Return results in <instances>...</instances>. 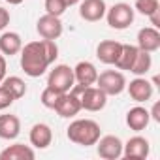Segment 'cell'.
<instances>
[{
	"mask_svg": "<svg viewBox=\"0 0 160 160\" xmlns=\"http://www.w3.org/2000/svg\"><path fill=\"white\" fill-rule=\"evenodd\" d=\"M21 68L28 77H40L57 60L58 47L55 40H38L21 47Z\"/></svg>",
	"mask_w": 160,
	"mask_h": 160,
	"instance_id": "cell-1",
	"label": "cell"
},
{
	"mask_svg": "<svg viewBox=\"0 0 160 160\" xmlns=\"http://www.w3.org/2000/svg\"><path fill=\"white\" fill-rule=\"evenodd\" d=\"M73 85H75L73 68H70L68 64L55 66L47 75V87H51V89H55L58 92H68V91H72Z\"/></svg>",
	"mask_w": 160,
	"mask_h": 160,
	"instance_id": "cell-6",
	"label": "cell"
},
{
	"mask_svg": "<svg viewBox=\"0 0 160 160\" xmlns=\"http://www.w3.org/2000/svg\"><path fill=\"white\" fill-rule=\"evenodd\" d=\"M158 13H160V10H156L154 13H151V15H149V19H151V23H152V27H154V28H160V17H158Z\"/></svg>",
	"mask_w": 160,
	"mask_h": 160,
	"instance_id": "cell-30",
	"label": "cell"
},
{
	"mask_svg": "<svg viewBox=\"0 0 160 160\" xmlns=\"http://www.w3.org/2000/svg\"><path fill=\"white\" fill-rule=\"evenodd\" d=\"M36 30L43 40H58L62 36V23L57 15H42L36 23Z\"/></svg>",
	"mask_w": 160,
	"mask_h": 160,
	"instance_id": "cell-8",
	"label": "cell"
},
{
	"mask_svg": "<svg viewBox=\"0 0 160 160\" xmlns=\"http://www.w3.org/2000/svg\"><path fill=\"white\" fill-rule=\"evenodd\" d=\"M13 102H15V98L12 96V92H10L6 87L0 85V111H2V109H8Z\"/></svg>",
	"mask_w": 160,
	"mask_h": 160,
	"instance_id": "cell-27",
	"label": "cell"
},
{
	"mask_svg": "<svg viewBox=\"0 0 160 160\" xmlns=\"http://www.w3.org/2000/svg\"><path fill=\"white\" fill-rule=\"evenodd\" d=\"M121 47H122L121 42L104 40V42H100L98 47H96V57H98V60L104 62V64H115V60H117V57H119V53H121Z\"/></svg>",
	"mask_w": 160,
	"mask_h": 160,
	"instance_id": "cell-15",
	"label": "cell"
},
{
	"mask_svg": "<svg viewBox=\"0 0 160 160\" xmlns=\"http://www.w3.org/2000/svg\"><path fill=\"white\" fill-rule=\"evenodd\" d=\"M66 136L72 143L75 145H83V147H91L94 145L100 136H102V130H100V124L92 119H75L68 130H66Z\"/></svg>",
	"mask_w": 160,
	"mask_h": 160,
	"instance_id": "cell-2",
	"label": "cell"
},
{
	"mask_svg": "<svg viewBox=\"0 0 160 160\" xmlns=\"http://www.w3.org/2000/svg\"><path fill=\"white\" fill-rule=\"evenodd\" d=\"M60 96H62V92H58V91H55L51 87H45L43 92H42V96H40V100H42V104L47 109H55L57 104H58V100H60Z\"/></svg>",
	"mask_w": 160,
	"mask_h": 160,
	"instance_id": "cell-24",
	"label": "cell"
},
{
	"mask_svg": "<svg viewBox=\"0 0 160 160\" xmlns=\"http://www.w3.org/2000/svg\"><path fill=\"white\" fill-rule=\"evenodd\" d=\"M23 40L17 32H4L0 36V53L4 57H13L21 51Z\"/></svg>",
	"mask_w": 160,
	"mask_h": 160,
	"instance_id": "cell-20",
	"label": "cell"
},
{
	"mask_svg": "<svg viewBox=\"0 0 160 160\" xmlns=\"http://www.w3.org/2000/svg\"><path fill=\"white\" fill-rule=\"evenodd\" d=\"M6 2L10 4V6H17V4H21L23 0H6Z\"/></svg>",
	"mask_w": 160,
	"mask_h": 160,
	"instance_id": "cell-33",
	"label": "cell"
},
{
	"mask_svg": "<svg viewBox=\"0 0 160 160\" xmlns=\"http://www.w3.org/2000/svg\"><path fill=\"white\" fill-rule=\"evenodd\" d=\"M94 85L98 89H102L108 96H117L126 89V77L119 70H106V72L98 73Z\"/></svg>",
	"mask_w": 160,
	"mask_h": 160,
	"instance_id": "cell-4",
	"label": "cell"
},
{
	"mask_svg": "<svg viewBox=\"0 0 160 160\" xmlns=\"http://www.w3.org/2000/svg\"><path fill=\"white\" fill-rule=\"evenodd\" d=\"M106 10H108V6L104 0H81V4H79V15L89 23H96V21L104 19Z\"/></svg>",
	"mask_w": 160,
	"mask_h": 160,
	"instance_id": "cell-11",
	"label": "cell"
},
{
	"mask_svg": "<svg viewBox=\"0 0 160 160\" xmlns=\"http://www.w3.org/2000/svg\"><path fill=\"white\" fill-rule=\"evenodd\" d=\"M156 10H160V4H158V0H136V4H134V12L141 13V15H151L154 13Z\"/></svg>",
	"mask_w": 160,
	"mask_h": 160,
	"instance_id": "cell-25",
	"label": "cell"
},
{
	"mask_svg": "<svg viewBox=\"0 0 160 160\" xmlns=\"http://www.w3.org/2000/svg\"><path fill=\"white\" fill-rule=\"evenodd\" d=\"M138 49L154 53L160 49V32L154 27H145L138 32Z\"/></svg>",
	"mask_w": 160,
	"mask_h": 160,
	"instance_id": "cell-14",
	"label": "cell"
},
{
	"mask_svg": "<svg viewBox=\"0 0 160 160\" xmlns=\"http://www.w3.org/2000/svg\"><path fill=\"white\" fill-rule=\"evenodd\" d=\"M106 19L108 25L115 30H124L134 23V8L126 2L113 4L111 8L106 10Z\"/></svg>",
	"mask_w": 160,
	"mask_h": 160,
	"instance_id": "cell-5",
	"label": "cell"
},
{
	"mask_svg": "<svg viewBox=\"0 0 160 160\" xmlns=\"http://www.w3.org/2000/svg\"><path fill=\"white\" fill-rule=\"evenodd\" d=\"M96 145V151H98V156L104 158V160H117L122 156V141L117 138V136H100V139L94 143Z\"/></svg>",
	"mask_w": 160,
	"mask_h": 160,
	"instance_id": "cell-7",
	"label": "cell"
},
{
	"mask_svg": "<svg viewBox=\"0 0 160 160\" xmlns=\"http://www.w3.org/2000/svg\"><path fill=\"white\" fill-rule=\"evenodd\" d=\"M6 70H8V64H6V57L0 53V83L4 81V77H6Z\"/></svg>",
	"mask_w": 160,
	"mask_h": 160,
	"instance_id": "cell-29",
	"label": "cell"
},
{
	"mask_svg": "<svg viewBox=\"0 0 160 160\" xmlns=\"http://www.w3.org/2000/svg\"><path fill=\"white\" fill-rule=\"evenodd\" d=\"M126 89H128L130 98H132L134 102H138V104L149 102V100L152 98V92H154L152 83L147 81L143 75H136V79H132L130 85H126Z\"/></svg>",
	"mask_w": 160,
	"mask_h": 160,
	"instance_id": "cell-10",
	"label": "cell"
},
{
	"mask_svg": "<svg viewBox=\"0 0 160 160\" xmlns=\"http://www.w3.org/2000/svg\"><path fill=\"white\" fill-rule=\"evenodd\" d=\"M2 87H6L10 92H12V96L15 98V100H19V98H23L25 94H27V83L23 81L21 77H17V75H10V77H4V81L0 83Z\"/></svg>",
	"mask_w": 160,
	"mask_h": 160,
	"instance_id": "cell-23",
	"label": "cell"
},
{
	"mask_svg": "<svg viewBox=\"0 0 160 160\" xmlns=\"http://www.w3.org/2000/svg\"><path fill=\"white\" fill-rule=\"evenodd\" d=\"M34 149L25 143H13L0 152V160H34Z\"/></svg>",
	"mask_w": 160,
	"mask_h": 160,
	"instance_id": "cell-18",
	"label": "cell"
},
{
	"mask_svg": "<svg viewBox=\"0 0 160 160\" xmlns=\"http://www.w3.org/2000/svg\"><path fill=\"white\" fill-rule=\"evenodd\" d=\"M149 152H151V145L141 136H134L126 143H122V156L128 160H145Z\"/></svg>",
	"mask_w": 160,
	"mask_h": 160,
	"instance_id": "cell-9",
	"label": "cell"
},
{
	"mask_svg": "<svg viewBox=\"0 0 160 160\" xmlns=\"http://www.w3.org/2000/svg\"><path fill=\"white\" fill-rule=\"evenodd\" d=\"M96 77H98V70L92 62L89 60H81L77 62L75 68H73V79L77 85L81 87H89V85H94L96 83Z\"/></svg>",
	"mask_w": 160,
	"mask_h": 160,
	"instance_id": "cell-13",
	"label": "cell"
},
{
	"mask_svg": "<svg viewBox=\"0 0 160 160\" xmlns=\"http://www.w3.org/2000/svg\"><path fill=\"white\" fill-rule=\"evenodd\" d=\"M53 141V130L45 122H38L30 128V143L36 149H47Z\"/></svg>",
	"mask_w": 160,
	"mask_h": 160,
	"instance_id": "cell-16",
	"label": "cell"
},
{
	"mask_svg": "<svg viewBox=\"0 0 160 160\" xmlns=\"http://www.w3.org/2000/svg\"><path fill=\"white\" fill-rule=\"evenodd\" d=\"M10 25V12L0 6V30H4Z\"/></svg>",
	"mask_w": 160,
	"mask_h": 160,
	"instance_id": "cell-28",
	"label": "cell"
},
{
	"mask_svg": "<svg viewBox=\"0 0 160 160\" xmlns=\"http://www.w3.org/2000/svg\"><path fill=\"white\" fill-rule=\"evenodd\" d=\"M66 10H68V6H66L64 0H45V12H47L49 15L60 17Z\"/></svg>",
	"mask_w": 160,
	"mask_h": 160,
	"instance_id": "cell-26",
	"label": "cell"
},
{
	"mask_svg": "<svg viewBox=\"0 0 160 160\" xmlns=\"http://www.w3.org/2000/svg\"><path fill=\"white\" fill-rule=\"evenodd\" d=\"M158 108H160V106H158V104H154V106H152V111H149V115H151V117H152V119H154L156 122H160V115H158Z\"/></svg>",
	"mask_w": 160,
	"mask_h": 160,
	"instance_id": "cell-31",
	"label": "cell"
},
{
	"mask_svg": "<svg viewBox=\"0 0 160 160\" xmlns=\"http://www.w3.org/2000/svg\"><path fill=\"white\" fill-rule=\"evenodd\" d=\"M136 55H138V45L122 43L121 53H119V57H117V60H115V66H117L119 70H128V72H130V66H132Z\"/></svg>",
	"mask_w": 160,
	"mask_h": 160,
	"instance_id": "cell-21",
	"label": "cell"
},
{
	"mask_svg": "<svg viewBox=\"0 0 160 160\" xmlns=\"http://www.w3.org/2000/svg\"><path fill=\"white\" fill-rule=\"evenodd\" d=\"M19 134H21V121L17 115H12V113L0 115V138L15 139Z\"/></svg>",
	"mask_w": 160,
	"mask_h": 160,
	"instance_id": "cell-19",
	"label": "cell"
},
{
	"mask_svg": "<svg viewBox=\"0 0 160 160\" xmlns=\"http://www.w3.org/2000/svg\"><path fill=\"white\" fill-rule=\"evenodd\" d=\"M55 111L62 117V119H72L75 117L79 111H81V102H79V96L73 92V91H68V92H62Z\"/></svg>",
	"mask_w": 160,
	"mask_h": 160,
	"instance_id": "cell-12",
	"label": "cell"
},
{
	"mask_svg": "<svg viewBox=\"0 0 160 160\" xmlns=\"http://www.w3.org/2000/svg\"><path fill=\"white\" fill-rule=\"evenodd\" d=\"M72 91L79 96V102H81V109H87V111H100L106 108L108 104V94L98 89V87H81V85H73Z\"/></svg>",
	"mask_w": 160,
	"mask_h": 160,
	"instance_id": "cell-3",
	"label": "cell"
},
{
	"mask_svg": "<svg viewBox=\"0 0 160 160\" xmlns=\"http://www.w3.org/2000/svg\"><path fill=\"white\" fill-rule=\"evenodd\" d=\"M64 2H66V6L70 8V6H75V4H79L81 0H64Z\"/></svg>",
	"mask_w": 160,
	"mask_h": 160,
	"instance_id": "cell-32",
	"label": "cell"
},
{
	"mask_svg": "<svg viewBox=\"0 0 160 160\" xmlns=\"http://www.w3.org/2000/svg\"><path fill=\"white\" fill-rule=\"evenodd\" d=\"M151 66H152L151 53L138 49V55H136V58H134V62H132V66H130V72H132L134 75H145V73L151 70Z\"/></svg>",
	"mask_w": 160,
	"mask_h": 160,
	"instance_id": "cell-22",
	"label": "cell"
},
{
	"mask_svg": "<svg viewBox=\"0 0 160 160\" xmlns=\"http://www.w3.org/2000/svg\"><path fill=\"white\" fill-rule=\"evenodd\" d=\"M149 122H151L149 109H145V108H141V106H136V108H132V109L126 113V124H128V128L134 130V132L145 130Z\"/></svg>",
	"mask_w": 160,
	"mask_h": 160,
	"instance_id": "cell-17",
	"label": "cell"
}]
</instances>
